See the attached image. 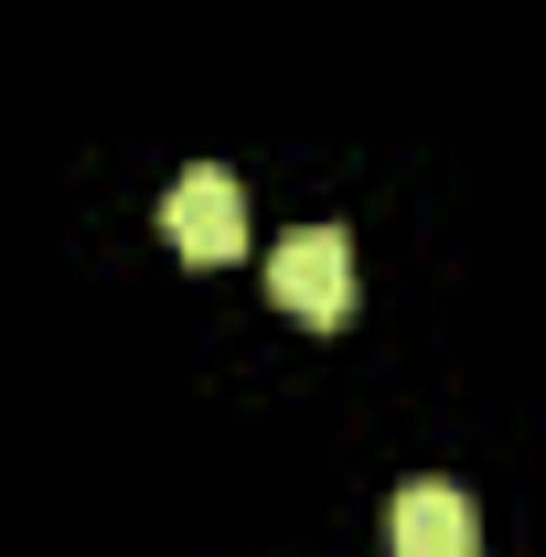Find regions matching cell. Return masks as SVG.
Returning <instances> with one entry per match:
<instances>
[{
  "label": "cell",
  "mask_w": 546,
  "mask_h": 557,
  "mask_svg": "<svg viewBox=\"0 0 546 557\" xmlns=\"http://www.w3.org/2000/svg\"><path fill=\"white\" fill-rule=\"evenodd\" d=\"M269 300L289 322H343L353 311V236L343 225H289L269 247Z\"/></svg>",
  "instance_id": "obj_1"
},
{
  "label": "cell",
  "mask_w": 546,
  "mask_h": 557,
  "mask_svg": "<svg viewBox=\"0 0 546 557\" xmlns=\"http://www.w3.org/2000/svg\"><path fill=\"white\" fill-rule=\"evenodd\" d=\"M386 536H397V557H482V504L461 483H408Z\"/></svg>",
  "instance_id": "obj_3"
},
{
  "label": "cell",
  "mask_w": 546,
  "mask_h": 557,
  "mask_svg": "<svg viewBox=\"0 0 546 557\" xmlns=\"http://www.w3.org/2000/svg\"><path fill=\"white\" fill-rule=\"evenodd\" d=\"M161 236H172L194 269H225V258L247 247V194H236V172H225V161L172 172V194H161Z\"/></svg>",
  "instance_id": "obj_2"
}]
</instances>
